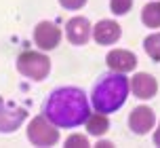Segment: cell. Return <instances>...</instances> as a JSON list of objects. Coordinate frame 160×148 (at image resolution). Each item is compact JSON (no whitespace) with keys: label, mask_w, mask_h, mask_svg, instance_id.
<instances>
[{"label":"cell","mask_w":160,"mask_h":148,"mask_svg":"<svg viewBox=\"0 0 160 148\" xmlns=\"http://www.w3.org/2000/svg\"><path fill=\"white\" fill-rule=\"evenodd\" d=\"M42 114L55 127H78L87 123L91 108L87 93L78 87H59L51 91V95L42 104Z\"/></svg>","instance_id":"cell-1"},{"label":"cell","mask_w":160,"mask_h":148,"mask_svg":"<svg viewBox=\"0 0 160 148\" xmlns=\"http://www.w3.org/2000/svg\"><path fill=\"white\" fill-rule=\"evenodd\" d=\"M128 78L122 72H108L101 74L99 81L95 82L93 87V106H95L97 112H103V114H110V112H116L124 102H127L128 95Z\"/></svg>","instance_id":"cell-2"},{"label":"cell","mask_w":160,"mask_h":148,"mask_svg":"<svg viewBox=\"0 0 160 148\" xmlns=\"http://www.w3.org/2000/svg\"><path fill=\"white\" fill-rule=\"evenodd\" d=\"M17 70L32 81H42L51 72V59L38 51H23L17 57Z\"/></svg>","instance_id":"cell-3"},{"label":"cell","mask_w":160,"mask_h":148,"mask_svg":"<svg viewBox=\"0 0 160 148\" xmlns=\"http://www.w3.org/2000/svg\"><path fill=\"white\" fill-rule=\"evenodd\" d=\"M28 140L34 146H53L59 142V131L47 116H34L28 127Z\"/></svg>","instance_id":"cell-4"},{"label":"cell","mask_w":160,"mask_h":148,"mask_svg":"<svg viewBox=\"0 0 160 148\" xmlns=\"http://www.w3.org/2000/svg\"><path fill=\"white\" fill-rule=\"evenodd\" d=\"M25 119H28L25 108L8 104L4 98H0V133H11L19 129Z\"/></svg>","instance_id":"cell-5"},{"label":"cell","mask_w":160,"mask_h":148,"mask_svg":"<svg viewBox=\"0 0 160 148\" xmlns=\"http://www.w3.org/2000/svg\"><path fill=\"white\" fill-rule=\"evenodd\" d=\"M61 40V30L51 21H40L34 28V42L38 45L42 51H51L55 49Z\"/></svg>","instance_id":"cell-6"},{"label":"cell","mask_w":160,"mask_h":148,"mask_svg":"<svg viewBox=\"0 0 160 148\" xmlns=\"http://www.w3.org/2000/svg\"><path fill=\"white\" fill-rule=\"evenodd\" d=\"M65 36L76 47L87 45L88 36H91V24H88V19L87 17H72L65 24Z\"/></svg>","instance_id":"cell-7"},{"label":"cell","mask_w":160,"mask_h":148,"mask_svg":"<svg viewBox=\"0 0 160 148\" xmlns=\"http://www.w3.org/2000/svg\"><path fill=\"white\" fill-rule=\"evenodd\" d=\"M154 121H156L154 110L148 108V106L133 108V112H131V116H128V125H131V129H133L137 135H143V133L150 131V129L154 127Z\"/></svg>","instance_id":"cell-8"},{"label":"cell","mask_w":160,"mask_h":148,"mask_svg":"<svg viewBox=\"0 0 160 148\" xmlns=\"http://www.w3.org/2000/svg\"><path fill=\"white\" fill-rule=\"evenodd\" d=\"M131 91H133L135 98H139V99H150V98L156 95L158 82H156V78H154L152 74L139 72L131 78Z\"/></svg>","instance_id":"cell-9"},{"label":"cell","mask_w":160,"mask_h":148,"mask_svg":"<svg viewBox=\"0 0 160 148\" xmlns=\"http://www.w3.org/2000/svg\"><path fill=\"white\" fill-rule=\"evenodd\" d=\"M105 61H108L110 70H114V72H122V74L135 70V66H137V57L131 53V51H124V49L110 51L108 57H105Z\"/></svg>","instance_id":"cell-10"},{"label":"cell","mask_w":160,"mask_h":148,"mask_svg":"<svg viewBox=\"0 0 160 148\" xmlns=\"http://www.w3.org/2000/svg\"><path fill=\"white\" fill-rule=\"evenodd\" d=\"M120 34H122L120 25L116 21H112V19H101L93 28V36H95V40L99 45H114L120 38Z\"/></svg>","instance_id":"cell-11"},{"label":"cell","mask_w":160,"mask_h":148,"mask_svg":"<svg viewBox=\"0 0 160 148\" xmlns=\"http://www.w3.org/2000/svg\"><path fill=\"white\" fill-rule=\"evenodd\" d=\"M87 129H88V133H91V135H103V133L110 129L108 114H103V112L88 114V119H87Z\"/></svg>","instance_id":"cell-12"},{"label":"cell","mask_w":160,"mask_h":148,"mask_svg":"<svg viewBox=\"0 0 160 148\" xmlns=\"http://www.w3.org/2000/svg\"><path fill=\"white\" fill-rule=\"evenodd\" d=\"M141 21L148 28H160V2H150L141 11Z\"/></svg>","instance_id":"cell-13"},{"label":"cell","mask_w":160,"mask_h":148,"mask_svg":"<svg viewBox=\"0 0 160 148\" xmlns=\"http://www.w3.org/2000/svg\"><path fill=\"white\" fill-rule=\"evenodd\" d=\"M143 49L145 53L154 59V61H160V32L150 34L148 38L143 40Z\"/></svg>","instance_id":"cell-14"},{"label":"cell","mask_w":160,"mask_h":148,"mask_svg":"<svg viewBox=\"0 0 160 148\" xmlns=\"http://www.w3.org/2000/svg\"><path fill=\"white\" fill-rule=\"evenodd\" d=\"M133 7V0H110V8L114 15H127Z\"/></svg>","instance_id":"cell-15"},{"label":"cell","mask_w":160,"mask_h":148,"mask_svg":"<svg viewBox=\"0 0 160 148\" xmlns=\"http://www.w3.org/2000/svg\"><path fill=\"white\" fill-rule=\"evenodd\" d=\"M65 146L68 148H87L88 146V140H87V135H80V133H74V135H70L68 140H65Z\"/></svg>","instance_id":"cell-16"},{"label":"cell","mask_w":160,"mask_h":148,"mask_svg":"<svg viewBox=\"0 0 160 148\" xmlns=\"http://www.w3.org/2000/svg\"><path fill=\"white\" fill-rule=\"evenodd\" d=\"M59 4L63 8H68V11H78V8H82L87 4V0H59Z\"/></svg>","instance_id":"cell-17"},{"label":"cell","mask_w":160,"mask_h":148,"mask_svg":"<svg viewBox=\"0 0 160 148\" xmlns=\"http://www.w3.org/2000/svg\"><path fill=\"white\" fill-rule=\"evenodd\" d=\"M154 144H156V146H160V127L156 129V133H154Z\"/></svg>","instance_id":"cell-18"}]
</instances>
